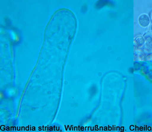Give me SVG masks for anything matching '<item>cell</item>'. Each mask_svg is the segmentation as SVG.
I'll use <instances>...</instances> for the list:
<instances>
[{
    "instance_id": "1",
    "label": "cell",
    "mask_w": 152,
    "mask_h": 132,
    "mask_svg": "<svg viewBox=\"0 0 152 132\" xmlns=\"http://www.w3.org/2000/svg\"><path fill=\"white\" fill-rule=\"evenodd\" d=\"M140 25L143 27L148 26L150 23V20L148 16L145 15H141L138 19Z\"/></svg>"
},
{
    "instance_id": "2",
    "label": "cell",
    "mask_w": 152,
    "mask_h": 132,
    "mask_svg": "<svg viewBox=\"0 0 152 132\" xmlns=\"http://www.w3.org/2000/svg\"><path fill=\"white\" fill-rule=\"evenodd\" d=\"M9 33L12 40L15 41L17 40V37L15 33L12 30H10Z\"/></svg>"
},
{
    "instance_id": "3",
    "label": "cell",
    "mask_w": 152,
    "mask_h": 132,
    "mask_svg": "<svg viewBox=\"0 0 152 132\" xmlns=\"http://www.w3.org/2000/svg\"><path fill=\"white\" fill-rule=\"evenodd\" d=\"M150 17L151 20L152 21V10L151 11L150 13Z\"/></svg>"
},
{
    "instance_id": "4",
    "label": "cell",
    "mask_w": 152,
    "mask_h": 132,
    "mask_svg": "<svg viewBox=\"0 0 152 132\" xmlns=\"http://www.w3.org/2000/svg\"><path fill=\"white\" fill-rule=\"evenodd\" d=\"M151 30L152 31V25L151 27Z\"/></svg>"
}]
</instances>
